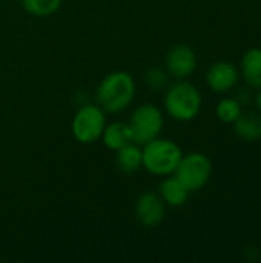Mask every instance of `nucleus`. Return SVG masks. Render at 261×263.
I'll use <instances>...</instances> for the list:
<instances>
[{
    "label": "nucleus",
    "mask_w": 261,
    "mask_h": 263,
    "mask_svg": "<svg viewBox=\"0 0 261 263\" xmlns=\"http://www.w3.org/2000/svg\"><path fill=\"white\" fill-rule=\"evenodd\" d=\"M135 99V80L126 71H114L102 79L95 91L97 105L109 114H120Z\"/></svg>",
    "instance_id": "1"
},
{
    "label": "nucleus",
    "mask_w": 261,
    "mask_h": 263,
    "mask_svg": "<svg viewBox=\"0 0 261 263\" xmlns=\"http://www.w3.org/2000/svg\"><path fill=\"white\" fill-rule=\"evenodd\" d=\"M165 109L168 116L178 122L194 120L202 109L200 91L186 80H178L166 89Z\"/></svg>",
    "instance_id": "2"
},
{
    "label": "nucleus",
    "mask_w": 261,
    "mask_h": 263,
    "mask_svg": "<svg viewBox=\"0 0 261 263\" xmlns=\"http://www.w3.org/2000/svg\"><path fill=\"white\" fill-rule=\"evenodd\" d=\"M143 168L160 177L174 174L180 159L183 157L182 148L169 139L157 137L143 145Z\"/></svg>",
    "instance_id": "3"
},
{
    "label": "nucleus",
    "mask_w": 261,
    "mask_h": 263,
    "mask_svg": "<svg viewBox=\"0 0 261 263\" xmlns=\"http://www.w3.org/2000/svg\"><path fill=\"white\" fill-rule=\"evenodd\" d=\"M128 123L132 133V142L143 146L160 137L165 126V116L157 105L143 103L132 111Z\"/></svg>",
    "instance_id": "4"
},
{
    "label": "nucleus",
    "mask_w": 261,
    "mask_h": 263,
    "mask_svg": "<svg viewBox=\"0 0 261 263\" xmlns=\"http://www.w3.org/2000/svg\"><path fill=\"white\" fill-rule=\"evenodd\" d=\"M106 112L97 103L82 105L71 123L72 136L83 145H92L102 139L106 126Z\"/></svg>",
    "instance_id": "5"
},
{
    "label": "nucleus",
    "mask_w": 261,
    "mask_h": 263,
    "mask_svg": "<svg viewBox=\"0 0 261 263\" xmlns=\"http://www.w3.org/2000/svg\"><path fill=\"white\" fill-rule=\"evenodd\" d=\"M212 174V163L208 156L202 153H189L180 159L174 176L191 191H200L205 188Z\"/></svg>",
    "instance_id": "6"
},
{
    "label": "nucleus",
    "mask_w": 261,
    "mask_h": 263,
    "mask_svg": "<svg viewBox=\"0 0 261 263\" xmlns=\"http://www.w3.org/2000/svg\"><path fill=\"white\" fill-rule=\"evenodd\" d=\"M166 216V203L160 194L148 191L143 193L135 202V219L145 228L158 227Z\"/></svg>",
    "instance_id": "7"
},
{
    "label": "nucleus",
    "mask_w": 261,
    "mask_h": 263,
    "mask_svg": "<svg viewBox=\"0 0 261 263\" xmlns=\"http://www.w3.org/2000/svg\"><path fill=\"white\" fill-rule=\"evenodd\" d=\"M165 66H166V71L171 77L183 80V79L192 76V72L195 71L197 55L191 46L175 45L168 51Z\"/></svg>",
    "instance_id": "8"
},
{
    "label": "nucleus",
    "mask_w": 261,
    "mask_h": 263,
    "mask_svg": "<svg viewBox=\"0 0 261 263\" xmlns=\"http://www.w3.org/2000/svg\"><path fill=\"white\" fill-rule=\"evenodd\" d=\"M238 68L231 62H215L206 72L208 86L218 94L231 91L238 82Z\"/></svg>",
    "instance_id": "9"
},
{
    "label": "nucleus",
    "mask_w": 261,
    "mask_h": 263,
    "mask_svg": "<svg viewBox=\"0 0 261 263\" xmlns=\"http://www.w3.org/2000/svg\"><path fill=\"white\" fill-rule=\"evenodd\" d=\"M103 145L111 151H118L120 148L132 143V133L128 122H112L106 123L102 139Z\"/></svg>",
    "instance_id": "10"
},
{
    "label": "nucleus",
    "mask_w": 261,
    "mask_h": 263,
    "mask_svg": "<svg viewBox=\"0 0 261 263\" xmlns=\"http://www.w3.org/2000/svg\"><path fill=\"white\" fill-rule=\"evenodd\" d=\"M158 194L163 199V202L169 206L178 208L183 206L188 199L191 191L175 177V176H166V179L160 183L158 186Z\"/></svg>",
    "instance_id": "11"
},
{
    "label": "nucleus",
    "mask_w": 261,
    "mask_h": 263,
    "mask_svg": "<svg viewBox=\"0 0 261 263\" xmlns=\"http://www.w3.org/2000/svg\"><path fill=\"white\" fill-rule=\"evenodd\" d=\"M115 163L117 168L125 173V174H132L137 173L138 170L143 168V151L140 145L137 143H129L118 151H115Z\"/></svg>",
    "instance_id": "12"
},
{
    "label": "nucleus",
    "mask_w": 261,
    "mask_h": 263,
    "mask_svg": "<svg viewBox=\"0 0 261 263\" xmlns=\"http://www.w3.org/2000/svg\"><path fill=\"white\" fill-rule=\"evenodd\" d=\"M242 74L251 88L261 89V48H251L242 59Z\"/></svg>",
    "instance_id": "13"
},
{
    "label": "nucleus",
    "mask_w": 261,
    "mask_h": 263,
    "mask_svg": "<svg viewBox=\"0 0 261 263\" xmlns=\"http://www.w3.org/2000/svg\"><path fill=\"white\" fill-rule=\"evenodd\" d=\"M234 129L237 136L246 142H257L261 139V114L246 112L240 114L234 122Z\"/></svg>",
    "instance_id": "14"
},
{
    "label": "nucleus",
    "mask_w": 261,
    "mask_h": 263,
    "mask_svg": "<svg viewBox=\"0 0 261 263\" xmlns=\"http://www.w3.org/2000/svg\"><path fill=\"white\" fill-rule=\"evenodd\" d=\"M23 9L34 17H49L57 12L63 0H20Z\"/></svg>",
    "instance_id": "15"
},
{
    "label": "nucleus",
    "mask_w": 261,
    "mask_h": 263,
    "mask_svg": "<svg viewBox=\"0 0 261 263\" xmlns=\"http://www.w3.org/2000/svg\"><path fill=\"white\" fill-rule=\"evenodd\" d=\"M215 111L223 123H234L242 114V105L237 99H223L218 102Z\"/></svg>",
    "instance_id": "16"
},
{
    "label": "nucleus",
    "mask_w": 261,
    "mask_h": 263,
    "mask_svg": "<svg viewBox=\"0 0 261 263\" xmlns=\"http://www.w3.org/2000/svg\"><path fill=\"white\" fill-rule=\"evenodd\" d=\"M168 77H169L168 71H165L158 66H154L146 71L145 83L152 91H163L168 86Z\"/></svg>",
    "instance_id": "17"
},
{
    "label": "nucleus",
    "mask_w": 261,
    "mask_h": 263,
    "mask_svg": "<svg viewBox=\"0 0 261 263\" xmlns=\"http://www.w3.org/2000/svg\"><path fill=\"white\" fill-rule=\"evenodd\" d=\"M248 99H249V91H248V89H242V92H240V94H238V97H237V100L240 102V105L246 103V102H248Z\"/></svg>",
    "instance_id": "18"
},
{
    "label": "nucleus",
    "mask_w": 261,
    "mask_h": 263,
    "mask_svg": "<svg viewBox=\"0 0 261 263\" xmlns=\"http://www.w3.org/2000/svg\"><path fill=\"white\" fill-rule=\"evenodd\" d=\"M255 105H257V109H258V112L261 114V91L257 94V97H255Z\"/></svg>",
    "instance_id": "19"
}]
</instances>
